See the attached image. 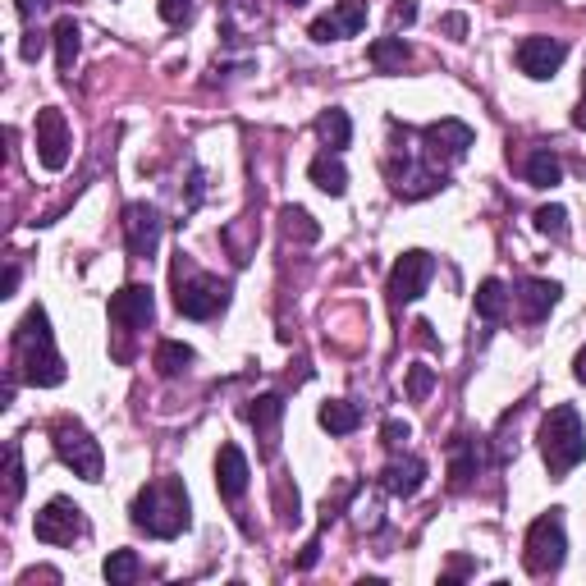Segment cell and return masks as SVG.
Returning a JSON list of instances; mask_svg holds the SVG:
<instances>
[{
	"label": "cell",
	"mask_w": 586,
	"mask_h": 586,
	"mask_svg": "<svg viewBox=\"0 0 586 586\" xmlns=\"http://www.w3.org/2000/svg\"><path fill=\"white\" fill-rule=\"evenodd\" d=\"M193 522V504H188V490L179 477H161V481H147L133 500V527L156 541H174Z\"/></svg>",
	"instance_id": "obj_1"
},
{
	"label": "cell",
	"mask_w": 586,
	"mask_h": 586,
	"mask_svg": "<svg viewBox=\"0 0 586 586\" xmlns=\"http://www.w3.org/2000/svg\"><path fill=\"white\" fill-rule=\"evenodd\" d=\"M14 348H19V367L23 380L37 385V390H51L65 380V358L55 353V339H51V321H46L42 307L23 316V326L14 330Z\"/></svg>",
	"instance_id": "obj_2"
},
{
	"label": "cell",
	"mask_w": 586,
	"mask_h": 586,
	"mask_svg": "<svg viewBox=\"0 0 586 586\" xmlns=\"http://www.w3.org/2000/svg\"><path fill=\"white\" fill-rule=\"evenodd\" d=\"M541 454H545L550 477H568L586 458V426L573 403H554L550 417L541 422Z\"/></svg>",
	"instance_id": "obj_3"
},
{
	"label": "cell",
	"mask_w": 586,
	"mask_h": 586,
	"mask_svg": "<svg viewBox=\"0 0 586 586\" xmlns=\"http://www.w3.org/2000/svg\"><path fill=\"white\" fill-rule=\"evenodd\" d=\"M564 554H568L564 513L550 509V513H541V518L527 527V541H522V568H527L532 577H550V573H559Z\"/></svg>",
	"instance_id": "obj_4"
},
{
	"label": "cell",
	"mask_w": 586,
	"mask_h": 586,
	"mask_svg": "<svg viewBox=\"0 0 586 586\" xmlns=\"http://www.w3.org/2000/svg\"><path fill=\"white\" fill-rule=\"evenodd\" d=\"M225 303H229L225 280H216V275H207V271L184 275V261L174 266V307H179V316H188V321H211L216 312H225Z\"/></svg>",
	"instance_id": "obj_5"
},
{
	"label": "cell",
	"mask_w": 586,
	"mask_h": 586,
	"mask_svg": "<svg viewBox=\"0 0 586 586\" xmlns=\"http://www.w3.org/2000/svg\"><path fill=\"white\" fill-rule=\"evenodd\" d=\"M51 445H55V454H60V463L74 467V477H83V481H101V472H106L101 445L83 431V426L74 422V417H60V422L51 426Z\"/></svg>",
	"instance_id": "obj_6"
},
{
	"label": "cell",
	"mask_w": 586,
	"mask_h": 586,
	"mask_svg": "<svg viewBox=\"0 0 586 586\" xmlns=\"http://www.w3.org/2000/svg\"><path fill=\"white\" fill-rule=\"evenodd\" d=\"M33 532L42 545H74L78 536L87 532L83 509H78L74 500H65V495H55V500L33 518Z\"/></svg>",
	"instance_id": "obj_7"
},
{
	"label": "cell",
	"mask_w": 586,
	"mask_h": 586,
	"mask_svg": "<svg viewBox=\"0 0 586 586\" xmlns=\"http://www.w3.org/2000/svg\"><path fill=\"white\" fill-rule=\"evenodd\" d=\"M431 275H435V261H431V252H422V248H413V252H403L399 261H394V271H390V298L394 303H417L426 293V284H431Z\"/></svg>",
	"instance_id": "obj_8"
},
{
	"label": "cell",
	"mask_w": 586,
	"mask_h": 586,
	"mask_svg": "<svg viewBox=\"0 0 586 586\" xmlns=\"http://www.w3.org/2000/svg\"><path fill=\"white\" fill-rule=\"evenodd\" d=\"M422 142H426L422 152L431 165H454V161H463L467 147H472V129H467L463 120H435V124H426Z\"/></svg>",
	"instance_id": "obj_9"
},
{
	"label": "cell",
	"mask_w": 586,
	"mask_h": 586,
	"mask_svg": "<svg viewBox=\"0 0 586 586\" xmlns=\"http://www.w3.org/2000/svg\"><path fill=\"white\" fill-rule=\"evenodd\" d=\"M37 161L46 170H65L69 165V124H65V110H37Z\"/></svg>",
	"instance_id": "obj_10"
},
{
	"label": "cell",
	"mask_w": 586,
	"mask_h": 586,
	"mask_svg": "<svg viewBox=\"0 0 586 586\" xmlns=\"http://www.w3.org/2000/svg\"><path fill=\"white\" fill-rule=\"evenodd\" d=\"M124 243H129V252L138 261H147L156 248H161V211L147 207V202H129L124 207Z\"/></svg>",
	"instance_id": "obj_11"
},
{
	"label": "cell",
	"mask_w": 586,
	"mask_h": 586,
	"mask_svg": "<svg viewBox=\"0 0 586 586\" xmlns=\"http://www.w3.org/2000/svg\"><path fill=\"white\" fill-rule=\"evenodd\" d=\"M110 321L120 330H147L156 321V298L147 284H124L115 298H110Z\"/></svg>",
	"instance_id": "obj_12"
},
{
	"label": "cell",
	"mask_w": 586,
	"mask_h": 586,
	"mask_svg": "<svg viewBox=\"0 0 586 586\" xmlns=\"http://www.w3.org/2000/svg\"><path fill=\"white\" fill-rule=\"evenodd\" d=\"M385 170H390V184H394V193L399 197H408V202H413V197H431V193H440V188L449 184L445 179V170H440V165H417V161H390L385 165Z\"/></svg>",
	"instance_id": "obj_13"
},
{
	"label": "cell",
	"mask_w": 586,
	"mask_h": 586,
	"mask_svg": "<svg viewBox=\"0 0 586 586\" xmlns=\"http://www.w3.org/2000/svg\"><path fill=\"white\" fill-rule=\"evenodd\" d=\"M564 60H568V46L559 42V37H527V42L518 46V69L527 78H536V83L559 74Z\"/></svg>",
	"instance_id": "obj_14"
},
{
	"label": "cell",
	"mask_w": 586,
	"mask_h": 586,
	"mask_svg": "<svg viewBox=\"0 0 586 586\" xmlns=\"http://www.w3.org/2000/svg\"><path fill=\"white\" fill-rule=\"evenodd\" d=\"M367 28V0H339L330 14L312 19V42H339Z\"/></svg>",
	"instance_id": "obj_15"
},
{
	"label": "cell",
	"mask_w": 586,
	"mask_h": 586,
	"mask_svg": "<svg viewBox=\"0 0 586 586\" xmlns=\"http://www.w3.org/2000/svg\"><path fill=\"white\" fill-rule=\"evenodd\" d=\"M248 481H252L248 454H243L239 445H220V454H216V490L225 495L229 504H234V500H243Z\"/></svg>",
	"instance_id": "obj_16"
},
{
	"label": "cell",
	"mask_w": 586,
	"mask_h": 586,
	"mask_svg": "<svg viewBox=\"0 0 586 586\" xmlns=\"http://www.w3.org/2000/svg\"><path fill=\"white\" fill-rule=\"evenodd\" d=\"M422 481H426V463L417 454L394 458V463H385V472H380V486L390 490L394 500H413L417 490H422Z\"/></svg>",
	"instance_id": "obj_17"
},
{
	"label": "cell",
	"mask_w": 586,
	"mask_h": 586,
	"mask_svg": "<svg viewBox=\"0 0 586 586\" xmlns=\"http://www.w3.org/2000/svg\"><path fill=\"white\" fill-rule=\"evenodd\" d=\"M559 284L554 280H522L518 284V293H513V298H518V307H522V321H545V312H550L554 303H559Z\"/></svg>",
	"instance_id": "obj_18"
},
{
	"label": "cell",
	"mask_w": 586,
	"mask_h": 586,
	"mask_svg": "<svg viewBox=\"0 0 586 586\" xmlns=\"http://www.w3.org/2000/svg\"><path fill=\"white\" fill-rule=\"evenodd\" d=\"M307 179H312L321 193H330V197H344L348 193V170H344V161H339V152H321L312 165H307Z\"/></svg>",
	"instance_id": "obj_19"
},
{
	"label": "cell",
	"mask_w": 586,
	"mask_h": 586,
	"mask_svg": "<svg viewBox=\"0 0 586 586\" xmlns=\"http://www.w3.org/2000/svg\"><path fill=\"white\" fill-rule=\"evenodd\" d=\"M316 138L326 142V152H344L348 142H353V120H348V110L330 106L316 115Z\"/></svg>",
	"instance_id": "obj_20"
},
{
	"label": "cell",
	"mask_w": 586,
	"mask_h": 586,
	"mask_svg": "<svg viewBox=\"0 0 586 586\" xmlns=\"http://www.w3.org/2000/svg\"><path fill=\"white\" fill-rule=\"evenodd\" d=\"M472 477H477V440L458 435L454 449H449V486L467 490V486H472Z\"/></svg>",
	"instance_id": "obj_21"
},
{
	"label": "cell",
	"mask_w": 586,
	"mask_h": 586,
	"mask_svg": "<svg viewBox=\"0 0 586 586\" xmlns=\"http://www.w3.org/2000/svg\"><path fill=\"white\" fill-rule=\"evenodd\" d=\"M51 37H55V65H60V74H74V60L83 51V28L74 19H60L51 28Z\"/></svg>",
	"instance_id": "obj_22"
},
{
	"label": "cell",
	"mask_w": 586,
	"mask_h": 586,
	"mask_svg": "<svg viewBox=\"0 0 586 586\" xmlns=\"http://www.w3.org/2000/svg\"><path fill=\"white\" fill-rule=\"evenodd\" d=\"M316 422L326 426L330 435H353V431H358V422H362V413H358V403H348V399H330V403H321V413H316Z\"/></svg>",
	"instance_id": "obj_23"
},
{
	"label": "cell",
	"mask_w": 586,
	"mask_h": 586,
	"mask_svg": "<svg viewBox=\"0 0 586 586\" xmlns=\"http://www.w3.org/2000/svg\"><path fill=\"white\" fill-rule=\"evenodd\" d=\"M280 417H284V399H280V394H261V399H252L248 422L266 435V449H275V426H280Z\"/></svg>",
	"instance_id": "obj_24"
},
{
	"label": "cell",
	"mask_w": 586,
	"mask_h": 586,
	"mask_svg": "<svg viewBox=\"0 0 586 586\" xmlns=\"http://www.w3.org/2000/svg\"><path fill=\"white\" fill-rule=\"evenodd\" d=\"M564 179V161L550 152V147H536L532 156H527V184L532 188H554Z\"/></svg>",
	"instance_id": "obj_25"
},
{
	"label": "cell",
	"mask_w": 586,
	"mask_h": 586,
	"mask_svg": "<svg viewBox=\"0 0 586 586\" xmlns=\"http://www.w3.org/2000/svg\"><path fill=\"white\" fill-rule=\"evenodd\" d=\"M408 60H413V51H408L403 37H380V42H371V65H376L380 74H399Z\"/></svg>",
	"instance_id": "obj_26"
},
{
	"label": "cell",
	"mask_w": 586,
	"mask_h": 586,
	"mask_svg": "<svg viewBox=\"0 0 586 586\" xmlns=\"http://www.w3.org/2000/svg\"><path fill=\"white\" fill-rule=\"evenodd\" d=\"M504 312H509V289H504V280H481L477 284V316L481 321H504Z\"/></svg>",
	"instance_id": "obj_27"
},
{
	"label": "cell",
	"mask_w": 586,
	"mask_h": 586,
	"mask_svg": "<svg viewBox=\"0 0 586 586\" xmlns=\"http://www.w3.org/2000/svg\"><path fill=\"white\" fill-rule=\"evenodd\" d=\"M152 367L161 371V376H179V371L193 367V348L179 344V339H165V344H156V358Z\"/></svg>",
	"instance_id": "obj_28"
},
{
	"label": "cell",
	"mask_w": 586,
	"mask_h": 586,
	"mask_svg": "<svg viewBox=\"0 0 586 586\" xmlns=\"http://www.w3.org/2000/svg\"><path fill=\"white\" fill-rule=\"evenodd\" d=\"M280 220H284V234H289V239H298V243H316V239H321V225H316L303 207H284Z\"/></svg>",
	"instance_id": "obj_29"
},
{
	"label": "cell",
	"mask_w": 586,
	"mask_h": 586,
	"mask_svg": "<svg viewBox=\"0 0 586 586\" xmlns=\"http://www.w3.org/2000/svg\"><path fill=\"white\" fill-rule=\"evenodd\" d=\"M138 573H142V564H138V554H133V550H115V554L106 559V582H110V586L138 582Z\"/></svg>",
	"instance_id": "obj_30"
},
{
	"label": "cell",
	"mask_w": 586,
	"mask_h": 586,
	"mask_svg": "<svg viewBox=\"0 0 586 586\" xmlns=\"http://www.w3.org/2000/svg\"><path fill=\"white\" fill-rule=\"evenodd\" d=\"M536 229H541V234H550V239H564V234H568V211L564 207H541V211H536Z\"/></svg>",
	"instance_id": "obj_31"
},
{
	"label": "cell",
	"mask_w": 586,
	"mask_h": 586,
	"mask_svg": "<svg viewBox=\"0 0 586 586\" xmlns=\"http://www.w3.org/2000/svg\"><path fill=\"white\" fill-rule=\"evenodd\" d=\"M431 385H435V371L426 367V362L408 367V399H413V403H422L426 394H431Z\"/></svg>",
	"instance_id": "obj_32"
},
{
	"label": "cell",
	"mask_w": 586,
	"mask_h": 586,
	"mask_svg": "<svg viewBox=\"0 0 586 586\" xmlns=\"http://www.w3.org/2000/svg\"><path fill=\"white\" fill-rule=\"evenodd\" d=\"M5 486H10V500H19L23 495V454H19V445L5 449Z\"/></svg>",
	"instance_id": "obj_33"
},
{
	"label": "cell",
	"mask_w": 586,
	"mask_h": 586,
	"mask_svg": "<svg viewBox=\"0 0 586 586\" xmlns=\"http://www.w3.org/2000/svg\"><path fill=\"white\" fill-rule=\"evenodd\" d=\"M156 10H161V19H165V23H174V28H179V23L193 19V0H161Z\"/></svg>",
	"instance_id": "obj_34"
},
{
	"label": "cell",
	"mask_w": 586,
	"mask_h": 586,
	"mask_svg": "<svg viewBox=\"0 0 586 586\" xmlns=\"http://www.w3.org/2000/svg\"><path fill=\"white\" fill-rule=\"evenodd\" d=\"M408 435H413V426H408V422H399V417H390V422L380 426V440H385L390 449H399L403 440H408Z\"/></svg>",
	"instance_id": "obj_35"
},
{
	"label": "cell",
	"mask_w": 586,
	"mask_h": 586,
	"mask_svg": "<svg viewBox=\"0 0 586 586\" xmlns=\"http://www.w3.org/2000/svg\"><path fill=\"white\" fill-rule=\"evenodd\" d=\"M42 51H46V33H37V28H33V33H23V46H19L23 60H37Z\"/></svg>",
	"instance_id": "obj_36"
},
{
	"label": "cell",
	"mask_w": 586,
	"mask_h": 586,
	"mask_svg": "<svg viewBox=\"0 0 586 586\" xmlns=\"http://www.w3.org/2000/svg\"><path fill=\"white\" fill-rule=\"evenodd\" d=\"M51 0H19V19H33L37 10H46Z\"/></svg>",
	"instance_id": "obj_37"
},
{
	"label": "cell",
	"mask_w": 586,
	"mask_h": 586,
	"mask_svg": "<svg viewBox=\"0 0 586 586\" xmlns=\"http://www.w3.org/2000/svg\"><path fill=\"white\" fill-rule=\"evenodd\" d=\"M445 33L449 37H463L467 33V19H463V14H449V19H445Z\"/></svg>",
	"instance_id": "obj_38"
},
{
	"label": "cell",
	"mask_w": 586,
	"mask_h": 586,
	"mask_svg": "<svg viewBox=\"0 0 586 586\" xmlns=\"http://www.w3.org/2000/svg\"><path fill=\"white\" fill-rule=\"evenodd\" d=\"M413 19H417L413 5H394V23H399V28H403V23H413Z\"/></svg>",
	"instance_id": "obj_39"
},
{
	"label": "cell",
	"mask_w": 586,
	"mask_h": 586,
	"mask_svg": "<svg viewBox=\"0 0 586 586\" xmlns=\"http://www.w3.org/2000/svg\"><path fill=\"white\" fill-rule=\"evenodd\" d=\"M316 550H321V545H316V541H312V545H307V550H303V554H298V568H312V564H316Z\"/></svg>",
	"instance_id": "obj_40"
},
{
	"label": "cell",
	"mask_w": 586,
	"mask_h": 586,
	"mask_svg": "<svg viewBox=\"0 0 586 586\" xmlns=\"http://www.w3.org/2000/svg\"><path fill=\"white\" fill-rule=\"evenodd\" d=\"M573 124L586 133V92H582V101H577V110H573Z\"/></svg>",
	"instance_id": "obj_41"
},
{
	"label": "cell",
	"mask_w": 586,
	"mask_h": 586,
	"mask_svg": "<svg viewBox=\"0 0 586 586\" xmlns=\"http://www.w3.org/2000/svg\"><path fill=\"white\" fill-rule=\"evenodd\" d=\"M573 376L586 385V348H582V353H577V362H573Z\"/></svg>",
	"instance_id": "obj_42"
},
{
	"label": "cell",
	"mask_w": 586,
	"mask_h": 586,
	"mask_svg": "<svg viewBox=\"0 0 586 586\" xmlns=\"http://www.w3.org/2000/svg\"><path fill=\"white\" fill-rule=\"evenodd\" d=\"M14 284H19V266H10V271H5V298L14 293Z\"/></svg>",
	"instance_id": "obj_43"
},
{
	"label": "cell",
	"mask_w": 586,
	"mask_h": 586,
	"mask_svg": "<svg viewBox=\"0 0 586 586\" xmlns=\"http://www.w3.org/2000/svg\"><path fill=\"white\" fill-rule=\"evenodd\" d=\"M284 5H307V0H284Z\"/></svg>",
	"instance_id": "obj_44"
},
{
	"label": "cell",
	"mask_w": 586,
	"mask_h": 586,
	"mask_svg": "<svg viewBox=\"0 0 586 586\" xmlns=\"http://www.w3.org/2000/svg\"><path fill=\"white\" fill-rule=\"evenodd\" d=\"M582 92H586V74H582Z\"/></svg>",
	"instance_id": "obj_45"
}]
</instances>
